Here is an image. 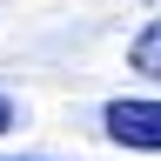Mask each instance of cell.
Masks as SVG:
<instances>
[{"label":"cell","mask_w":161,"mask_h":161,"mask_svg":"<svg viewBox=\"0 0 161 161\" xmlns=\"http://www.w3.org/2000/svg\"><path fill=\"white\" fill-rule=\"evenodd\" d=\"M108 134L121 141V148H148L161 154V101H108Z\"/></svg>","instance_id":"6da1fadb"},{"label":"cell","mask_w":161,"mask_h":161,"mask_svg":"<svg viewBox=\"0 0 161 161\" xmlns=\"http://www.w3.org/2000/svg\"><path fill=\"white\" fill-rule=\"evenodd\" d=\"M128 60H134V74H154V80H161V20L128 47Z\"/></svg>","instance_id":"7a4b0ae2"},{"label":"cell","mask_w":161,"mask_h":161,"mask_svg":"<svg viewBox=\"0 0 161 161\" xmlns=\"http://www.w3.org/2000/svg\"><path fill=\"white\" fill-rule=\"evenodd\" d=\"M0 128H14V101L7 94H0Z\"/></svg>","instance_id":"3957f363"}]
</instances>
